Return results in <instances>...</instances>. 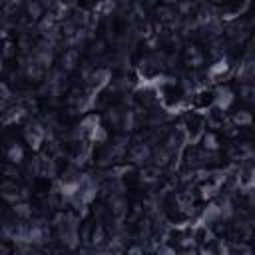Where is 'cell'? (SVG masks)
I'll list each match as a JSON object with an SVG mask.
<instances>
[{"label":"cell","mask_w":255,"mask_h":255,"mask_svg":"<svg viewBox=\"0 0 255 255\" xmlns=\"http://www.w3.org/2000/svg\"><path fill=\"white\" fill-rule=\"evenodd\" d=\"M0 198L12 205L20 200H26V189H22L14 180H4L0 183Z\"/></svg>","instance_id":"cell-1"},{"label":"cell","mask_w":255,"mask_h":255,"mask_svg":"<svg viewBox=\"0 0 255 255\" xmlns=\"http://www.w3.org/2000/svg\"><path fill=\"white\" fill-rule=\"evenodd\" d=\"M183 62L189 68H201L205 64V54L200 50V46L196 44H187L183 48Z\"/></svg>","instance_id":"cell-2"},{"label":"cell","mask_w":255,"mask_h":255,"mask_svg":"<svg viewBox=\"0 0 255 255\" xmlns=\"http://www.w3.org/2000/svg\"><path fill=\"white\" fill-rule=\"evenodd\" d=\"M233 98H236V96H233V92H231L227 86L218 88V90H216V96H214V100H216V108L225 112V110L229 108V106L233 104Z\"/></svg>","instance_id":"cell-3"},{"label":"cell","mask_w":255,"mask_h":255,"mask_svg":"<svg viewBox=\"0 0 255 255\" xmlns=\"http://www.w3.org/2000/svg\"><path fill=\"white\" fill-rule=\"evenodd\" d=\"M6 160H8V164H14V165L22 164L24 162V147H22V144H18V142L8 144V147H6Z\"/></svg>","instance_id":"cell-4"},{"label":"cell","mask_w":255,"mask_h":255,"mask_svg":"<svg viewBox=\"0 0 255 255\" xmlns=\"http://www.w3.org/2000/svg\"><path fill=\"white\" fill-rule=\"evenodd\" d=\"M201 147H203L205 152H209V154H216L219 147H221L219 136H218L216 132H205V134L201 136Z\"/></svg>","instance_id":"cell-5"},{"label":"cell","mask_w":255,"mask_h":255,"mask_svg":"<svg viewBox=\"0 0 255 255\" xmlns=\"http://www.w3.org/2000/svg\"><path fill=\"white\" fill-rule=\"evenodd\" d=\"M24 138H26V142H28L30 147L38 150L40 142H42V130H40V126H28L26 130H24Z\"/></svg>","instance_id":"cell-6"},{"label":"cell","mask_w":255,"mask_h":255,"mask_svg":"<svg viewBox=\"0 0 255 255\" xmlns=\"http://www.w3.org/2000/svg\"><path fill=\"white\" fill-rule=\"evenodd\" d=\"M160 180V169L156 165H147L142 169V174H140V182L144 185H154L156 182Z\"/></svg>","instance_id":"cell-7"},{"label":"cell","mask_w":255,"mask_h":255,"mask_svg":"<svg viewBox=\"0 0 255 255\" xmlns=\"http://www.w3.org/2000/svg\"><path fill=\"white\" fill-rule=\"evenodd\" d=\"M44 4H42V0H26V14L32 18V20H40L44 16Z\"/></svg>","instance_id":"cell-8"},{"label":"cell","mask_w":255,"mask_h":255,"mask_svg":"<svg viewBox=\"0 0 255 255\" xmlns=\"http://www.w3.org/2000/svg\"><path fill=\"white\" fill-rule=\"evenodd\" d=\"M152 158V150L147 147L146 144H140V146H136L134 150L130 152V160L132 162H147Z\"/></svg>","instance_id":"cell-9"},{"label":"cell","mask_w":255,"mask_h":255,"mask_svg":"<svg viewBox=\"0 0 255 255\" xmlns=\"http://www.w3.org/2000/svg\"><path fill=\"white\" fill-rule=\"evenodd\" d=\"M12 214L20 219H28L32 216V207L26 203V200H20V201L12 203Z\"/></svg>","instance_id":"cell-10"},{"label":"cell","mask_w":255,"mask_h":255,"mask_svg":"<svg viewBox=\"0 0 255 255\" xmlns=\"http://www.w3.org/2000/svg\"><path fill=\"white\" fill-rule=\"evenodd\" d=\"M76 64H78V52L72 48V50H66L62 54V70H66V72H70V70H74L76 68Z\"/></svg>","instance_id":"cell-11"},{"label":"cell","mask_w":255,"mask_h":255,"mask_svg":"<svg viewBox=\"0 0 255 255\" xmlns=\"http://www.w3.org/2000/svg\"><path fill=\"white\" fill-rule=\"evenodd\" d=\"M253 86L251 84H241L239 86V98L243 100V102H253Z\"/></svg>","instance_id":"cell-12"},{"label":"cell","mask_w":255,"mask_h":255,"mask_svg":"<svg viewBox=\"0 0 255 255\" xmlns=\"http://www.w3.org/2000/svg\"><path fill=\"white\" fill-rule=\"evenodd\" d=\"M233 122H236L237 126H249L251 124V114L247 110H241V112H237L236 116H233Z\"/></svg>","instance_id":"cell-13"},{"label":"cell","mask_w":255,"mask_h":255,"mask_svg":"<svg viewBox=\"0 0 255 255\" xmlns=\"http://www.w3.org/2000/svg\"><path fill=\"white\" fill-rule=\"evenodd\" d=\"M104 239H106L104 227H102V225H96V227H94V233H92V243H94V245H102Z\"/></svg>","instance_id":"cell-14"},{"label":"cell","mask_w":255,"mask_h":255,"mask_svg":"<svg viewBox=\"0 0 255 255\" xmlns=\"http://www.w3.org/2000/svg\"><path fill=\"white\" fill-rule=\"evenodd\" d=\"M106 50V42L104 40H98L96 44H94V48H92V54H102Z\"/></svg>","instance_id":"cell-15"},{"label":"cell","mask_w":255,"mask_h":255,"mask_svg":"<svg viewBox=\"0 0 255 255\" xmlns=\"http://www.w3.org/2000/svg\"><path fill=\"white\" fill-rule=\"evenodd\" d=\"M165 4H174V2H178V0H164Z\"/></svg>","instance_id":"cell-16"},{"label":"cell","mask_w":255,"mask_h":255,"mask_svg":"<svg viewBox=\"0 0 255 255\" xmlns=\"http://www.w3.org/2000/svg\"><path fill=\"white\" fill-rule=\"evenodd\" d=\"M211 2H214V4H221V2H223V0H211Z\"/></svg>","instance_id":"cell-17"}]
</instances>
